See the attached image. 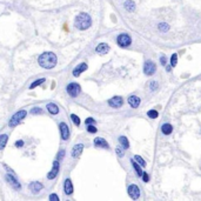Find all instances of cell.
<instances>
[{
    "instance_id": "d6986e66",
    "label": "cell",
    "mask_w": 201,
    "mask_h": 201,
    "mask_svg": "<svg viewBox=\"0 0 201 201\" xmlns=\"http://www.w3.org/2000/svg\"><path fill=\"white\" fill-rule=\"evenodd\" d=\"M161 131H162V133H163V134L168 135V134H170V133H172V131H173V126L169 125V124H165V125L162 126Z\"/></svg>"
},
{
    "instance_id": "5b68a950",
    "label": "cell",
    "mask_w": 201,
    "mask_h": 201,
    "mask_svg": "<svg viewBox=\"0 0 201 201\" xmlns=\"http://www.w3.org/2000/svg\"><path fill=\"white\" fill-rule=\"evenodd\" d=\"M155 64L153 63V61H151V60H147L146 63H145V65H143V72H145V74L146 75H152V74H154V72H155Z\"/></svg>"
},
{
    "instance_id": "cb8c5ba5",
    "label": "cell",
    "mask_w": 201,
    "mask_h": 201,
    "mask_svg": "<svg viewBox=\"0 0 201 201\" xmlns=\"http://www.w3.org/2000/svg\"><path fill=\"white\" fill-rule=\"evenodd\" d=\"M134 160H135L141 167H145V166H146V161L143 160L141 156H139V155H135V156H134Z\"/></svg>"
},
{
    "instance_id": "f1b7e54d",
    "label": "cell",
    "mask_w": 201,
    "mask_h": 201,
    "mask_svg": "<svg viewBox=\"0 0 201 201\" xmlns=\"http://www.w3.org/2000/svg\"><path fill=\"white\" fill-rule=\"evenodd\" d=\"M71 119H72V121L77 125V126H79L80 125V119H79V117H77L75 115V114H72V115H71Z\"/></svg>"
},
{
    "instance_id": "4fadbf2b",
    "label": "cell",
    "mask_w": 201,
    "mask_h": 201,
    "mask_svg": "<svg viewBox=\"0 0 201 201\" xmlns=\"http://www.w3.org/2000/svg\"><path fill=\"white\" fill-rule=\"evenodd\" d=\"M95 51H97V53H99V54H106V53L109 51V46H108L107 44L102 42V44H100V45L97 46Z\"/></svg>"
},
{
    "instance_id": "836d02e7",
    "label": "cell",
    "mask_w": 201,
    "mask_h": 201,
    "mask_svg": "<svg viewBox=\"0 0 201 201\" xmlns=\"http://www.w3.org/2000/svg\"><path fill=\"white\" fill-rule=\"evenodd\" d=\"M49 200H52V201H58L59 198H58V195H55V194H51L49 195Z\"/></svg>"
},
{
    "instance_id": "603a6c76",
    "label": "cell",
    "mask_w": 201,
    "mask_h": 201,
    "mask_svg": "<svg viewBox=\"0 0 201 201\" xmlns=\"http://www.w3.org/2000/svg\"><path fill=\"white\" fill-rule=\"evenodd\" d=\"M132 163H133V167H134V169L136 170V174H138V177H142V173H143V172L141 170V168H140V165H139L138 162H135L134 160H132Z\"/></svg>"
},
{
    "instance_id": "4dcf8cb0",
    "label": "cell",
    "mask_w": 201,
    "mask_h": 201,
    "mask_svg": "<svg viewBox=\"0 0 201 201\" xmlns=\"http://www.w3.org/2000/svg\"><path fill=\"white\" fill-rule=\"evenodd\" d=\"M87 131L90 133H95L97 132V127L94 125H87Z\"/></svg>"
},
{
    "instance_id": "8992f818",
    "label": "cell",
    "mask_w": 201,
    "mask_h": 201,
    "mask_svg": "<svg viewBox=\"0 0 201 201\" xmlns=\"http://www.w3.org/2000/svg\"><path fill=\"white\" fill-rule=\"evenodd\" d=\"M67 92L71 97H77L80 93V86L75 82H72L67 86Z\"/></svg>"
},
{
    "instance_id": "d6a6232c",
    "label": "cell",
    "mask_w": 201,
    "mask_h": 201,
    "mask_svg": "<svg viewBox=\"0 0 201 201\" xmlns=\"http://www.w3.org/2000/svg\"><path fill=\"white\" fill-rule=\"evenodd\" d=\"M85 122H86V125H94L95 124V120L92 119V118H88V119L85 120Z\"/></svg>"
},
{
    "instance_id": "8fae6325",
    "label": "cell",
    "mask_w": 201,
    "mask_h": 201,
    "mask_svg": "<svg viewBox=\"0 0 201 201\" xmlns=\"http://www.w3.org/2000/svg\"><path fill=\"white\" fill-rule=\"evenodd\" d=\"M82 150H83V145H82V143H78V145H75L74 148H73V151H72V158H78L82 153Z\"/></svg>"
},
{
    "instance_id": "7c38bea8",
    "label": "cell",
    "mask_w": 201,
    "mask_h": 201,
    "mask_svg": "<svg viewBox=\"0 0 201 201\" xmlns=\"http://www.w3.org/2000/svg\"><path fill=\"white\" fill-rule=\"evenodd\" d=\"M94 143H95L97 147H102V148H107V150L109 148L107 141L104 140L102 138H95V139H94Z\"/></svg>"
},
{
    "instance_id": "d590c367",
    "label": "cell",
    "mask_w": 201,
    "mask_h": 201,
    "mask_svg": "<svg viewBox=\"0 0 201 201\" xmlns=\"http://www.w3.org/2000/svg\"><path fill=\"white\" fill-rule=\"evenodd\" d=\"M142 179H143V181H145V182H147V181L150 180L148 174H147V173H142Z\"/></svg>"
},
{
    "instance_id": "ffe728a7",
    "label": "cell",
    "mask_w": 201,
    "mask_h": 201,
    "mask_svg": "<svg viewBox=\"0 0 201 201\" xmlns=\"http://www.w3.org/2000/svg\"><path fill=\"white\" fill-rule=\"evenodd\" d=\"M47 109H48V112H49L51 114H58V112H59L58 106L54 105V104H48V105H47Z\"/></svg>"
},
{
    "instance_id": "ab89813d",
    "label": "cell",
    "mask_w": 201,
    "mask_h": 201,
    "mask_svg": "<svg viewBox=\"0 0 201 201\" xmlns=\"http://www.w3.org/2000/svg\"><path fill=\"white\" fill-rule=\"evenodd\" d=\"M64 153H65V152H64V151H61V152L59 153V155H58V159H61V158H63V155H64Z\"/></svg>"
},
{
    "instance_id": "d4e9b609",
    "label": "cell",
    "mask_w": 201,
    "mask_h": 201,
    "mask_svg": "<svg viewBox=\"0 0 201 201\" xmlns=\"http://www.w3.org/2000/svg\"><path fill=\"white\" fill-rule=\"evenodd\" d=\"M177 63H178V54L177 53H174L173 55L170 56V66H175L177 65Z\"/></svg>"
},
{
    "instance_id": "8d00e7d4",
    "label": "cell",
    "mask_w": 201,
    "mask_h": 201,
    "mask_svg": "<svg viewBox=\"0 0 201 201\" xmlns=\"http://www.w3.org/2000/svg\"><path fill=\"white\" fill-rule=\"evenodd\" d=\"M115 152H117V154H118L119 156H122V155H124V153H122V150H121V148H119V147H118V148L115 150Z\"/></svg>"
},
{
    "instance_id": "30bf717a",
    "label": "cell",
    "mask_w": 201,
    "mask_h": 201,
    "mask_svg": "<svg viewBox=\"0 0 201 201\" xmlns=\"http://www.w3.org/2000/svg\"><path fill=\"white\" fill-rule=\"evenodd\" d=\"M58 170H59V162H58V161H54V163H53V169L48 173L47 178H48V179H54L55 175L58 174Z\"/></svg>"
},
{
    "instance_id": "277c9868",
    "label": "cell",
    "mask_w": 201,
    "mask_h": 201,
    "mask_svg": "<svg viewBox=\"0 0 201 201\" xmlns=\"http://www.w3.org/2000/svg\"><path fill=\"white\" fill-rule=\"evenodd\" d=\"M26 111H19L18 113H15L14 115H13V118L11 119V121H10V126H15V125H18L25 117H26Z\"/></svg>"
},
{
    "instance_id": "1f68e13d",
    "label": "cell",
    "mask_w": 201,
    "mask_h": 201,
    "mask_svg": "<svg viewBox=\"0 0 201 201\" xmlns=\"http://www.w3.org/2000/svg\"><path fill=\"white\" fill-rule=\"evenodd\" d=\"M150 87H151L152 91H155V90L158 88V82H156V81H152V82L150 83Z\"/></svg>"
},
{
    "instance_id": "2e32d148",
    "label": "cell",
    "mask_w": 201,
    "mask_h": 201,
    "mask_svg": "<svg viewBox=\"0 0 201 201\" xmlns=\"http://www.w3.org/2000/svg\"><path fill=\"white\" fill-rule=\"evenodd\" d=\"M6 180L10 182L11 186H13V188H15V189H20V184H19V182H18V181L12 177V175H8V174H7V175H6Z\"/></svg>"
},
{
    "instance_id": "e0dca14e",
    "label": "cell",
    "mask_w": 201,
    "mask_h": 201,
    "mask_svg": "<svg viewBox=\"0 0 201 201\" xmlns=\"http://www.w3.org/2000/svg\"><path fill=\"white\" fill-rule=\"evenodd\" d=\"M72 192H73L72 181H71L70 179H67V180L65 181V193H66L67 195H70V194H72Z\"/></svg>"
},
{
    "instance_id": "5bb4252c",
    "label": "cell",
    "mask_w": 201,
    "mask_h": 201,
    "mask_svg": "<svg viewBox=\"0 0 201 201\" xmlns=\"http://www.w3.org/2000/svg\"><path fill=\"white\" fill-rule=\"evenodd\" d=\"M87 70V65L86 64H80L79 66H77L75 68H74V71H73V75L74 77H79L83 71H86Z\"/></svg>"
},
{
    "instance_id": "3957f363",
    "label": "cell",
    "mask_w": 201,
    "mask_h": 201,
    "mask_svg": "<svg viewBox=\"0 0 201 201\" xmlns=\"http://www.w3.org/2000/svg\"><path fill=\"white\" fill-rule=\"evenodd\" d=\"M117 41H118V45H119L120 47H127V46L131 45L132 39H131V37H129L128 34L122 33V34H120V35L118 37Z\"/></svg>"
},
{
    "instance_id": "7402d4cb",
    "label": "cell",
    "mask_w": 201,
    "mask_h": 201,
    "mask_svg": "<svg viewBox=\"0 0 201 201\" xmlns=\"http://www.w3.org/2000/svg\"><path fill=\"white\" fill-rule=\"evenodd\" d=\"M119 142L121 143V146L124 147V148H128L129 147V142H128V140L126 139V136H120L119 138Z\"/></svg>"
},
{
    "instance_id": "ba28073f",
    "label": "cell",
    "mask_w": 201,
    "mask_h": 201,
    "mask_svg": "<svg viewBox=\"0 0 201 201\" xmlns=\"http://www.w3.org/2000/svg\"><path fill=\"white\" fill-rule=\"evenodd\" d=\"M128 194H129V196H131L133 200L138 199V198L140 196V189H139V187H138L136 185H131V186L128 187Z\"/></svg>"
},
{
    "instance_id": "484cf974",
    "label": "cell",
    "mask_w": 201,
    "mask_h": 201,
    "mask_svg": "<svg viewBox=\"0 0 201 201\" xmlns=\"http://www.w3.org/2000/svg\"><path fill=\"white\" fill-rule=\"evenodd\" d=\"M147 115H148L151 119H155V118L158 117V112L154 111V109H151V111L147 112Z\"/></svg>"
},
{
    "instance_id": "e575fe53",
    "label": "cell",
    "mask_w": 201,
    "mask_h": 201,
    "mask_svg": "<svg viewBox=\"0 0 201 201\" xmlns=\"http://www.w3.org/2000/svg\"><path fill=\"white\" fill-rule=\"evenodd\" d=\"M31 113H32V114H35V113H37V114H40V113H42V111H41L40 108H33V109L31 111Z\"/></svg>"
},
{
    "instance_id": "f35d334b",
    "label": "cell",
    "mask_w": 201,
    "mask_h": 201,
    "mask_svg": "<svg viewBox=\"0 0 201 201\" xmlns=\"http://www.w3.org/2000/svg\"><path fill=\"white\" fill-rule=\"evenodd\" d=\"M160 63H161V65H166V56H165V55H163V56H161Z\"/></svg>"
},
{
    "instance_id": "4316f807",
    "label": "cell",
    "mask_w": 201,
    "mask_h": 201,
    "mask_svg": "<svg viewBox=\"0 0 201 201\" xmlns=\"http://www.w3.org/2000/svg\"><path fill=\"white\" fill-rule=\"evenodd\" d=\"M45 81V79L44 78H41V79H39V80H37V81H34L32 85H31V88H35L37 86H39V85H41L42 82Z\"/></svg>"
},
{
    "instance_id": "f546056e",
    "label": "cell",
    "mask_w": 201,
    "mask_h": 201,
    "mask_svg": "<svg viewBox=\"0 0 201 201\" xmlns=\"http://www.w3.org/2000/svg\"><path fill=\"white\" fill-rule=\"evenodd\" d=\"M159 28H160V30H161V31L166 32V31H168V30H169V26H168L167 24H162V22H161V24L159 25Z\"/></svg>"
},
{
    "instance_id": "83f0119b",
    "label": "cell",
    "mask_w": 201,
    "mask_h": 201,
    "mask_svg": "<svg viewBox=\"0 0 201 201\" xmlns=\"http://www.w3.org/2000/svg\"><path fill=\"white\" fill-rule=\"evenodd\" d=\"M125 7H126L128 11H133V10L135 8V4H133L132 1H127V3L125 4Z\"/></svg>"
},
{
    "instance_id": "9a60e30c",
    "label": "cell",
    "mask_w": 201,
    "mask_h": 201,
    "mask_svg": "<svg viewBox=\"0 0 201 201\" xmlns=\"http://www.w3.org/2000/svg\"><path fill=\"white\" fill-rule=\"evenodd\" d=\"M128 104L131 105V107L136 108V107H139V105H140V98H138V97H135V95H131V97L128 98Z\"/></svg>"
},
{
    "instance_id": "9c48e42d",
    "label": "cell",
    "mask_w": 201,
    "mask_h": 201,
    "mask_svg": "<svg viewBox=\"0 0 201 201\" xmlns=\"http://www.w3.org/2000/svg\"><path fill=\"white\" fill-rule=\"evenodd\" d=\"M60 132H61V138L64 140H67L68 136H70V131H68V127L65 122H61L60 124Z\"/></svg>"
},
{
    "instance_id": "7a4b0ae2",
    "label": "cell",
    "mask_w": 201,
    "mask_h": 201,
    "mask_svg": "<svg viewBox=\"0 0 201 201\" xmlns=\"http://www.w3.org/2000/svg\"><path fill=\"white\" fill-rule=\"evenodd\" d=\"M91 22H92L91 17L87 13H80L75 18V21H74L75 27L79 28V30H81V31L82 30H87V28L91 26Z\"/></svg>"
},
{
    "instance_id": "74e56055",
    "label": "cell",
    "mask_w": 201,
    "mask_h": 201,
    "mask_svg": "<svg viewBox=\"0 0 201 201\" xmlns=\"http://www.w3.org/2000/svg\"><path fill=\"white\" fill-rule=\"evenodd\" d=\"M22 145H24V141H22V140L15 142V146H17V147H22Z\"/></svg>"
},
{
    "instance_id": "44dd1931",
    "label": "cell",
    "mask_w": 201,
    "mask_h": 201,
    "mask_svg": "<svg viewBox=\"0 0 201 201\" xmlns=\"http://www.w3.org/2000/svg\"><path fill=\"white\" fill-rule=\"evenodd\" d=\"M7 140H8V135H6V134L0 135V150H3L5 147Z\"/></svg>"
},
{
    "instance_id": "6da1fadb",
    "label": "cell",
    "mask_w": 201,
    "mask_h": 201,
    "mask_svg": "<svg viewBox=\"0 0 201 201\" xmlns=\"http://www.w3.org/2000/svg\"><path fill=\"white\" fill-rule=\"evenodd\" d=\"M39 65L44 68H52L56 65V56L52 52H45L39 56Z\"/></svg>"
},
{
    "instance_id": "ac0fdd59",
    "label": "cell",
    "mask_w": 201,
    "mask_h": 201,
    "mask_svg": "<svg viewBox=\"0 0 201 201\" xmlns=\"http://www.w3.org/2000/svg\"><path fill=\"white\" fill-rule=\"evenodd\" d=\"M30 189H31L32 192L37 193V192H39V191L42 189V185H41L40 182H32V184L30 185Z\"/></svg>"
},
{
    "instance_id": "52a82bcc",
    "label": "cell",
    "mask_w": 201,
    "mask_h": 201,
    "mask_svg": "<svg viewBox=\"0 0 201 201\" xmlns=\"http://www.w3.org/2000/svg\"><path fill=\"white\" fill-rule=\"evenodd\" d=\"M122 104H124V100L121 97H114V98L108 100V105L113 108H119L122 106Z\"/></svg>"
}]
</instances>
